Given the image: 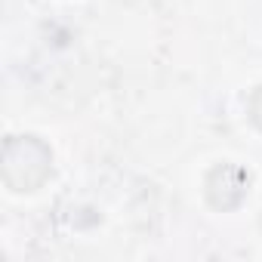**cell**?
<instances>
[{"label": "cell", "mask_w": 262, "mask_h": 262, "mask_svg": "<svg viewBox=\"0 0 262 262\" xmlns=\"http://www.w3.org/2000/svg\"><path fill=\"white\" fill-rule=\"evenodd\" d=\"M53 176V148L40 136L4 139V185L13 194H34Z\"/></svg>", "instance_id": "1"}, {"label": "cell", "mask_w": 262, "mask_h": 262, "mask_svg": "<svg viewBox=\"0 0 262 262\" xmlns=\"http://www.w3.org/2000/svg\"><path fill=\"white\" fill-rule=\"evenodd\" d=\"M247 191H250V173H247V167H241L234 161L213 164L204 176V201L216 213L237 210L247 201Z\"/></svg>", "instance_id": "2"}, {"label": "cell", "mask_w": 262, "mask_h": 262, "mask_svg": "<svg viewBox=\"0 0 262 262\" xmlns=\"http://www.w3.org/2000/svg\"><path fill=\"white\" fill-rule=\"evenodd\" d=\"M247 120L262 133V83L259 86H253L250 90V96H247Z\"/></svg>", "instance_id": "3"}]
</instances>
